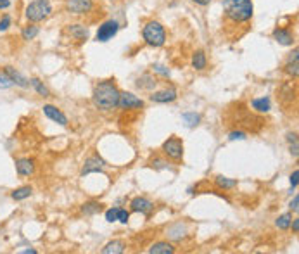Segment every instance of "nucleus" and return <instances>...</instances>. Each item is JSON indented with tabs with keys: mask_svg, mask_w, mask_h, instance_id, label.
Returning a JSON list of instances; mask_svg holds the SVG:
<instances>
[{
	"mask_svg": "<svg viewBox=\"0 0 299 254\" xmlns=\"http://www.w3.org/2000/svg\"><path fill=\"white\" fill-rule=\"evenodd\" d=\"M163 152H165L168 158L175 159V161H180L183 158V144L180 138H168V140L163 144Z\"/></svg>",
	"mask_w": 299,
	"mask_h": 254,
	"instance_id": "423d86ee",
	"label": "nucleus"
},
{
	"mask_svg": "<svg viewBox=\"0 0 299 254\" xmlns=\"http://www.w3.org/2000/svg\"><path fill=\"white\" fill-rule=\"evenodd\" d=\"M192 2L197 5H209L211 4V0H192Z\"/></svg>",
	"mask_w": 299,
	"mask_h": 254,
	"instance_id": "79ce46f5",
	"label": "nucleus"
},
{
	"mask_svg": "<svg viewBox=\"0 0 299 254\" xmlns=\"http://www.w3.org/2000/svg\"><path fill=\"white\" fill-rule=\"evenodd\" d=\"M175 99H176V90H173V89L159 90V92H156V94H152V95H151L152 102H161V104L173 102Z\"/></svg>",
	"mask_w": 299,
	"mask_h": 254,
	"instance_id": "ddd939ff",
	"label": "nucleus"
},
{
	"mask_svg": "<svg viewBox=\"0 0 299 254\" xmlns=\"http://www.w3.org/2000/svg\"><path fill=\"white\" fill-rule=\"evenodd\" d=\"M289 142H291V152L294 154V158H298V138H296V133H289Z\"/></svg>",
	"mask_w": 299,
	"mask_h": 254,
	"instance_id": "7c9ffc66",
	"label": "nucleus"
},
{
	"mask_svg": "<svg viewBox=\"0 0 299 254\" xmlns=\"http://www.w3.org/2000/svg\"><path fill=\"white\" fill-rule=\"evenodd\" d=\"M32 192H33L32 187H19L12 192L11 197L14 199V201H25V199H28L30 195H32Z\"/></svg>",
	"mask_w": 299,
	"mask_h": 254,
	"instance_id": "4be33fe9",
	"label": "nucleus"
},
{
	"mask_svg": "<svg viewBox=\"0 0 299 254\" xmlns=\"http://www.w3.org/2000/svg\"><path fill=\"white\" fill-rule=\"evenodd\" d=\"M291 225H292V230H294V233H298V232H299V220L294 218V220L291 222Z\"/></svg>",
	"mask_w": 299,
	"mask_h": 254,
	"instance_id": "a19ab883",
	"label": "nucleus"
},
{
	"mask_svg": "<svg viewBox=\"0 0 299 254\" xmlns=\"http://www.w3.org/2000/svg\"><path fill=\"white\" fill-rule=\"evenodd\" d=\"M192 66L196 67V69H199V71H202L206 66H208V59H206V54L202 52V50H197V52L194 54Z\"/></svg>",
	"mask_w": 299,
	"mask_h": 254,
	"instance_id": "6ab92c4d",
	"label": "nucleus"
},
{
	"mask_svg": "<svg viewBox=\"0 0 299 254\" xmlns=\"http://www.w3.org/2000/svg\"><path fill=\"white\" fill-rule=\"evenodd\" d=\"M16 171L19 177H30L35 173V161L33 159H18L16 161Z\"/></svg>",
	"mask_w": 299,
	"mask_h": 254,
	"instance_id": "9d476101",
	"label": "nucleus"
},
{
	"mask_svg": "<svg viewBox=\"0 0 299 254\" xmlns=\"http://www.w3.org/2000/svg\"><path fill=\"white\" fill-rule=\"evenodd\" d=\"M94 9V2L92 0H66V11L71 14H87Z\"/></svg>",
	"mask_w": 299,
	"mask_h": 254,
	"instance_id": "0eeeda50",
	"label": "nucleus"
},
{
	"mask_svg": "<svg viewBox=\"0 0 299 254\" xmlns=\"http://www.w3.org/2000/svg\"><path fill=\"white\" fill-rule=\"evenodd\" d=\"M11 7V0H0V11Z\"/></svg>",
	"mask_w": 299,
	"mask_h": 254,
	"instance_id": "ea45409f",
	"label": "nucleus"
},
{
	"mask_svg": "<svg viewBox=\"0 0 299 254\" xmlns=\"http://www.w3.org/2000/svg\"><path fill=\"white\" fill-rule=\"evenodd\" d=\"M298 204H299V195H294V199H292V201H291L289 208H291L292 211H298Z\"/></svg>",
	"mask_w": 299,
	"mask_h": 254,
	"instance_id": "58836bf2",
	"label": "nucleus"
},
{
	"mask_svg": "<svg viewBox=\"0 0 299 254\" xmlns=\"http://www.w3.org/2000/svg\"><path fill=\"white\" fill-rule=\"evenodd\" d=\"M118 107L121 109H137V107H144V100L138 99L137 95L130 92H120V99H118Z\"/></svg>",
	"mask_w": 299,
	"mask_h": 254,
	"instance_id": "6e6552de",
	"label": "nucleus"
},
{
	"mask_svg": "<svg viewBox=\"0 0 299 254\" xmlns=\"http://www.w3.org/2000/svg\"><path fill=\"white\" fill-rule=\"evenodd\" d=\"M38 33H40L38 26H36V25H28V26H25V28H23L21 36H23V40H33L36 35H38Z\"/></svg>",
	"mask_w": 299,
	"mask_h": 254,
	"instance_id": "5701e85b",
	"label": "nucleus"
},
{
	"mask_svg": "<svg viewBox=\"0 0 299 254\" xmlns=\"http://www.w3.org/2000/svg\"><path fill=\"white\" fill-rule=\"evenodd\" d=\"M50 14H52V5L49 0H33L25 9V16L30 23H40Z\"/></svg>",
	"mask_w": 299,
	"mask_h": 254,
	"instance_id": "7ed1b4c3",
	"label": "nucleus"
},
{
	"mask_svg": "<svg viewBox=\"0 0 299 254\" xmlns=\"http://www.w3.org/2000/svg\"><path fill=\"white\" fill-rule=\"evenodd\" d=\"M11 23H12V18L9 14H5L4 18L0 19V32H7L9 26H11Z\"/></svg>",
	"mask_w": 299,
	"mask_h": 254,
	"instance_id": "2f4dec72",
	"label": "nucleus"
},
{
	"mask_svg": "<svg viewBox=\"0 0 299 254\" xmlns=\"http://www.w3.org/2000/svg\"><path fill=\"white\" fill-rule=\"evenodd\" d=\"M298 178H299V169H296L294 173L291 175V187H292V189L298 187Z\"/></svg>",
	"mask_w": 299,
	"mask_h": 254,
	"instance_id": "4c0bfd02",
	"label": "nucleus"
},
{
	"mask_svg": "<svg viewBox=\"0 0 299 254\" xmlns=\"http://www.w3.org/2000/svg\"><path fill=\"white\" fill-rule=\"evenodd\" d=\"M251 106H253V109L260 111V113H268V111H270V99H266V97L254 99L253 102H251Z\"/></svg>",
	"mask_w": 299,
	"mask_h": 254,
	"instance_id": "412c9836",
	"label": "nucleus"
},
{
	"mask_svg": "<svg viewBox=\"0 0 299 254\" xmlns=\"http://www.w3.org/2000/svg\"><path fill=\"white\" fill-rule=\"evenodd\" d=\"M154 71L156 73H159V74H163V76H169V69L166 66H163V64H154Z\"/></svg>",
	"mask_w": 299,
	"mask_h": 254,
	"instance_id": "f704fd0d",
	"label": "nucleus"
},
{
	"mask_svg": "<svg viewBox=\"0 0 299 254\" xmlns=\"http://www.w3.org/2000/svg\"><path fill=\"white\" fill-rule=\"evenodd\" d=\"M142 36H144V42L151 47H161L166 42V32L158 21H149L142 30Z\"/></svg>",
	"mask_w": 299,
	"mask_h": 254,
	"instance_id": "20e7f679",
	"label": "nucleus"
},
{
	"mask_svg": "<svg viewBox=\"0 0 299 254\" xmlns=\"http://www.w3.org/2000/svg\"><path fill=\"white\" fill-rule=\"evenodd\" d=\"M244 138H246L244 131H232L230 133V140H244Z\"/></svg>",
	"mask_w": 299,
	"mask_h": 254,
	"instance_id": "c9c22d12",
	"label": "nucleus"
},
{
	"mask_svg": "<svg viewBox=\"0 0 299 254\" xmlns=\"http://www.w3.org/2000/svg\"><path fill=\"white\" fill-rule=\"evenodd\" d=\"M43 114H45V116L49 118V120H52V121H56V123H59L61 127H66V125H67L66 114H64L61 109H57V107L50 106V104L43 106Z\"/></svg>",
	"mask_w": 299,
	"mask_h": 254,
	"instance_id": "1a4fd4ad",
	"label": "nucleus"
},
{
	"mask_svg": "<svg viewBox=\"0 0 299 254\" xmlns=\"http://www.w3.org/2000/svg\"><path fill=\"white\" fill-rule=\"evenodd\" d=\"M132 206V211H137V213H144V215H147V213L152 211V208H154V204H152L149 199L145 197H135L133 201L130 202Z\"/></svg>",
	"mask_w": 299,
	"mask_h": 254,
	"instance_id": "f8f14e48",
	"label": "nucleus"
},
{
	"mask_svg": "<svg viewBox=\"0 0 299 254\" xmlns=\"http://www.w3.org/2000/svg\"><path fill=\"white\" fill-rule=\"evenodd\" d=\"M12 81H11V78L7 76L5 73H0V90H5V89H11L12 87Z\"/></svg>",
	"mask_w": 299,
	"mask_h": 254,
	"instance_id": "c756f323",
	"label": "nucleus"
},
{
	"mask_svg": "<svg viewBox=\"0 0 299 254\" xmlns=\"http://www.w3.org/2000/svg\"><path fill=\"white\" fill-rule=\"evenodd\" d=\"M182 120L185 121V125L187 127H196L197 123H199V120H201V116L199 114H196V113H183L182 114Z\"/></svg>",
	"mask_w": 299,
	"mask_h": 254,
	"instance_id": "bb28decb",
	"label": "nucleus"
},
{
	"mask_svg": "<svg viewBox=\"0 0 299 254\" xmlns=\"http://www.w3.org/2000/svg\"><path fill=\"white\" fill-rule=\"evenodd\" d=\"M216 185H218L220 189H223V190H230V189H235L237 187V182L235 180H230V178L227 177H216Z\"/></svg>",
	"mask_w": 299,
	"mask_h": 254,
	"instance_id": "393cba45",
	"label": "nucleus"
},
{
	"mask_svg": "<svg viewBox=\"0 0 299 254\" xmlns=\"http://www.w3.org/2000/svg\"><path fill=\"white\" fill-rule=\"evenodd\" d=\"M149 253L151 254H173L175 249H173V246L168 242H158L149 249Z\"/></svg>",
	"mask_w": 299,
	"mask_h": 254,
	"instance_id": "a211bd4d",
	"label": "nucleus"
},
{
	"mask_svg": "<svg viewBox=\"0 0 299 254\" xmlns=\"http://www.w3.org/2000/svg\"><path fill=\"white\" fill-rule=\"evenodd\" d=\"M118 32H120V23L114 21V19H107L99 26L95 38H97V42H109L113 36H116Z\"/></svg>",
	"mask_w": 299,
	"mask_h": 254,
	"instance_id": "39448f33",
	"label": "nucleus"
},
{
	"mask_svg": "<svg viewBox=\"0 0 299 254\" xmlns=\"http://www.w3.org/2000/svg\"><path fill=\"white\" fill-rule=\"evenodd\" d=\"M125 251V244L121 240H113L102 249V254H121Z\"/></svg>",
	"mask_w": 299,
	"mask_h": 254,
	"instance_id": "aec40b11",
	"label": "nucleus"
},
{
	"mask_svg": "<svg viewBox=\"0 0 299 254\" xmlns=\"http://www.w3.org/2000/svg\"><path fill=\"white\" fill-rule=\"evenodd\" d=\"M225 16L233 23H246L253 18V0H223Z\"/></svg>",
	"mask_w": 299,
	"mask_h": 254,
	"instance_id": "f03ea898",
	"label": "nucleus"
},
{
	"mask_svg": "<svg viewBox=\"0 0 299 254\" xmlns=\"http://www.w3.org/2000/svg\"><path fill=\"white\" fill-rule=\"evenodd\" d=\"M128 220H130V213H128L127 209L118 208V222H120V223H128Z\"/></svg>",
	"mask_w": 299,
	"mask_h": 254,
	"instance_id": "473e14b6",
	"label": "nucleus"
},
{
	"mask_svg": "<svg viewBox=\"0 0 299 254\" xmlns=\"http://www.w3.org/2000/svg\"><path fill=\"white\" fill-rule=\"evenodd\" d=\"M152 166L158 169H163V168H168V162L161 161V159H154V161H152Z\"/></svg>",
	"mask_w": 299,
	"mask_h": 254,
	"instance_id": "e433bc0d",
	"label": "nucleus"
},
{
	"mask_svg": "<svg viewBox=\"0 0 299 254\" xmlns=\"http://www.w3.org/2000/svg\"><path fill=\"white\" fill-rule=\"evenodd\" d=\"M298 49L294 50V56L289 57V63L287 66H285V69H287L289 74H292L294 78H298V73H299V56H298Z\"/></svg>",
	"mask_w": 299,
	"mask_h": 254,
	"instance_id": "f3484780",
	"label": "nucleus"
},
{
	"mask_svg": "<svg viewBox=\"0 0 299 254\" xmlns=\"http://www.w3.org/2000/svg\"><path fill=\"white\" fill-rule=\"evenodd\" d=\"M30 85H32L33 89L36 90V94H38V95L49 97V89H47L45 85H43L42 81L38 80V78H32V80H30Z\"/></svg>",
	"mask_w": 299,
	"mask_h": 254,
	"instance_id": "b1692460",
	"label": "nucleus"
},
{
	"mask_svg": "<svg viewBox=\"0 0 299 254\" xmlns=\"http://www.w3.org/2000/svg\"><path fill=\"white\" fill-rule=\"evenodd\" d=\"M111 2H113V0H111Z\"/></svg>",
	"mask_w": 299,
	"mask_h": 254,
	"instance_id": "37998d69",
	"label": "nucleus"
},
{
	"mask_svg": "<svg viewBox=\"0 0 299 254\" xmlns=\"http://www.w3.org/2000/svg\"><path fill=\"white\" fill-rule=\"evenodd\" d=\"M120 90L113 81H102L94 90V104L102 111H111L118 106Z\"/></svg>",
	"mask_w": 299,
	"mask_h": 254,
	"instance_id": "f257e3e1",
	"label": "nucleus"
},
{
	"mask_svg": "<svg viewBox=\"0 0 299 254\" xmlns=\"http://www.w3.org/2000/svg\"><path fill=\"white\" fill-rule=\"evenodd\" d=\"M67 33L76 40H87L88 38V28L85 25H69Z\"/></svg>",
	"mask_w": 299,
	"mask_h": 254,
	"instance_id": "dca6fc26",
	"label": "nucleus"
},
{
	"mask_svg": "<svg viewBox=\"0 0 299 254\" xmlns=\"http://www.w3.org/2000/svg\"><path fill=\"white\" fill-rule=\"evenodd\" d=\"M137 85L140 87V89L151 90V89H154V87H156V80L151 76V74H144L142 78H138V83Z\"/></svg>",
	"mask_w": 299,
	"mask_h": 254,
	"instance_id": "a878e982",
	"label": "nucleus"
},
{
	"mask_svg": "<svg viewBox=\"0 0 299 254\" xmlns=\"http://www.w3.org/2000/svg\"><path fill=\"white\" fill-rule=\"evenodd\" d=\"M81 211L85 213V215H95V213L100 211V204L99 202H87V204H83V208H81Z\"/></svg>",
	"mask_w": 299,
	"mask_h": 254,
	"instance_id": "c85d7f7f",
	"label": "nucleus"
},
{
	"mask_svg": "<svg viewBox=\"0 0 299 254\" xmlns=\"http://www.w3.org/2000/svg\"><path fill=\"white\" fill-rule=\"evenodd\" d=\"M4 73L7 74L9 78H11L12 83L18 85V87H21V89H26V87H28V85H30V83H28V80H26V78L23 76V74L19 73V71H16L12 66H5Z\"/></svg>",
	"mask_w": 299,
	"mask_h": 254,
	"instance_id": "4468645a",
	"label": "nucleus"
},
{
	"mask_svg": "<svg viewBox=\"0 0 299 254\" xmlns=\"http://www.w3.org/2000/svg\"><path fill=\"white\" fill-rule=\"evenodd\" d=\"M106 220H107V222H109V223L118 222V208L107 209V211H106Z\"/></svg>",
	"mask_w": 299,
	"mask_h": 254,
	"instance_id": "72a5a7b5",
	"label": "nucleus"
},
{
	"mask_svg": "<svg viewBox=\"0 0 299 254\" xmlns=\"http://www.w3.org/2000/svg\"><path fill=\"white\" fill-rule=\"evenodd\" d=\"M273 38H275V42H277V43H280V45H285V47L292 45V43L296 42L292 32H289V30H285V28H277V30H275V32H273Z\"/></svg>",
	"mask_w": 299,
	"mask_h": 254,
	"instance_id": "9b49d317",
	"label": "nucleus"
},
{
	"mask_svg": "<svg viewBox=\"0 0 299 254\" xmlns=\"http://www.w3.org/2000/svg\"><path fill=\"white\" fill-rule=\"evenodd\" d=\"M104 164H106L104 159H100L99 156H94V158L85 161V166H83V169H81V173L87 175V173H92V171H100V169L104 168Z\"/></svg>",
	"mask_w": 299,
	"mask_h": 254,
	"instance_id": "2eb2a0df",
	"label": "nucleus"
},
{
	"mask_svg": "<svg viewBox=\"0 0 299 254\" xmlns=\"http://www.w3.org/2000/svg\"><path fill=\"white\" fill-rule=\"evenodd\" d=\"M291 222H292L291 215H282V216H278V220L275 222V225H277L280 230H287L289 226H291Z\"/></svg>",
	"mask_w": 299,
	"mask_h": 254,
	"instance_id": "cd10ccee",
	"label": "nucleus"
}]
</instances>
